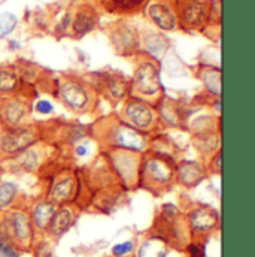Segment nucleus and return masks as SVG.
<instances>
[{
    "mask_svg": "<svg viewBox=\"0 0 255 257\" xmlns=\"http://www.w3.org/2000/svg\"><path fill=\"white\" fill-rule=\"evenodd\" d=\"M176 183V160L170 156L148 151L142 156L139 187L155 196L167 193Z\"/></svg>",
    "mask_w": 255,
    "mask_h": 257,
    "instance_id": "obj_1",
    "label": "nucleus"
},
{
    "mask_svg": "<svg viewBox=\"0 0 255 257\" xmlns=\"http://www.w3.org/2000/svg\"><path fill=\"white\" fill-rule=\"evenodd\" d=\"M91 136L105 145V148H126L133 151H145L149 145L148 133L130 127L120 117H106L91 127Z\"/></svg>",
    "mask_w": 255,
    "mask_h": 257,
    "instance_id": "obj_2",
    "label": "nucleus"
},
{
    "mask_svg": "<svg viewBox=\"0 0 255 257\" xmlns=\"http://www.w3.org/2000/svg\"><path fill=\"white\" fill-rule=\"evenodd\" d=\"M109 168L124 190H134L139 187V172L142 163V153L126 148H103Z\"/></svg>",
    "mask_w": 255,
    "mask_h": 257,
    "instance_id": "obj_3",
    "label": "nucleus"
},
{
    "mask_svg": "<svg viewBox=\"0 0 255 257\" xmlns=\"http://www.w3.org/2000/svg\"><path fill=\"white\" fill-rule=\"evenodd\" d=\"M57 96L67 109L76 114L90 112L96 108L97 102V91L94 87L79 78H64L59 84Z\"/></svg>",
    "mask_w": 255,
    "mask_h": 257,
    "instance_id": "obj_4",
    "label": "nucleus"
},
{
    "mask_svg": "<svg viewBox=\"0 0 255 257\" xmlns=\"http://www.w3.org/2000/svg\"><path fill=\"white\" fill-rule=\"evenodd\" d=\"M130 90L134 93V97H139L145 102L160 100L161 96V82H160V69L158 64L151 57H143L137 62L134 70V79L130 85Z\"/></svg>",
    "mask_w": 255,
    "mask_h": 257,
    "instance_id": "obj_5",
    "label": "nucleus"
},
{
    "mask_svg": "<svg viewBox=\"0 0 255 257\" xmlns=\"http://www.w3.org/2000/svg\"><path fill=\"white\" fill-rule=\"evenodd\" d=\"M120 118L130 127L136 128L142 133L154 132L158 127V117L155 109L149 102H145L139 97H128L123 103L120 111Z\"/></svg>",
    "mask_w": 255,
    "mask_h": 257,
    "instance_id": "obj_6",
    "label": "nucleus"
},
{
    "mask_svg": "<svg viewBox=\"0 0 255 257\" xmlns=\"http://www.w3.org/2000/svg\"><path fill=\"white\" fill-rule=\"evenodd\" d=\"M2 230L14 242L20 251H26L32 247L35 238V227L30 215L23 209H12L3 217Z\"/></svg>",
    "mask_w": 255,
    "mask_h": 257,
    "instance_id": "obj_7",
    "label": "nucleus"
},
{
    "mask_svg": "<svg viewBox=\"0 0 255 257\" xmlns=\"http://www.w3.org/2000/svg\"><path fill=\"white\" fill-rule=\"evenodd\" d=\"M178 23L184 30H201L212 18V0H175Z\"/></svg>",
    "mask_w": 255,
    "mask_h": 257,
    "instance_id": "obj_8",
    "label": "nucleus"
},
{
    "mask_svg": "<svg viewBox=\"0 0 255 257\" xmlns=\"http://www.w3.org/2000/svg\"><path fill=\"white\" fill-rule=\"evenodd\" d=\"M39 139V132L35 126L0 130V156H17L33 147Z\"/></svg>",
    "mask_w": 255,
    "mask_h": 257,
    "instance_id": "obj_9",
    "label": "nucleus"
},
{
    "mask_svg": "<svg viewBox=\"0 0 255 257\" xmlns=\"http://www.w3.org/2000/svg\"><path fill=\"white\" fill-rule=\"evenodd\" d=\"M79 189L81 180L78 172L73 169H63L57 175H54L47 200L54 203L56 206L67 205L78 197Z\"/></svg>",
    "mask_w": 255,
    "mask_h": 257,
    "instance_id": "obj_10",
    "label": "nucleus"
},
{
    "mask_svg": "<svg viewBox=\"0 0 255 257\" xmlns=\"http://www.w3.org/2000/svg\"><path fill=\"white\" fill-rule=\"evenodd\" d=\"M187 223L190 227L191 235L204 236L219 226V214L215 208L203 203H197L187 215Z\"/></svg>",
    "mask_w": 255,
    "mask_h": 257,
    "instance_id": "obj_11",
    "label": "nucleus"
},
{
    "mask_svg": "<svg viewBox=\"0 0 255 257\" xmlns=\"http://www.w3.org/2000/svg\"><path fill=\"white\" fill-rule=\"evenodd\" d=\"M99 76L97 81V91H100L106 99H109L111 103H118L123 99H126L130 91L131 82L126 76L117 72H105V73H97ZM91 82V84H94Z\"/></svg>",
    "mask_w": 255,
    "mask_h": 257,
    "instance_id": "obj_12",
    "label": "nucleus"
},
{
    "mask_svg": "<svg viewBox=\"0 0 255 257\" xmlns=\"http://www.w3.org/2000/svg\"><path fill=\"white\" fill-rule=\"evenodd\" d=\"M146 14L161 30H175L178 18L175 12V0H151L146 3Z\"/></svg>",
    "mask_w": 255,
    "mask_h": 257,
    "instance_id": "obj_13",
    "label": "nucleus"
},
{
    "mask_svg": "<svg viewBox=\"0 0 255 257\" xmlns=\"http://www.w3.org/2000/svg\"><path fill=\"white\" fill-rule=\"evenodd\" d=\"M111 41L117 53L123 56L136 54V50L139 47V36L136 29L124 21H118L111 26Z\"/></svg>",
    "mask_w": 255,
    "mask_h": 257,
    "instance_id": "obj_14",
    "label": "nucleus"
},
{
    "mask_svg": "<svg viewBox=\"0 0 255 257\" xmlns=\"http://www.w3.org/2000/svg\"><path fill=\"white\" fill-rule=\"evenodd\" d=\"M30 106L21 99H8L0 105V120L5 127L17 128L27 126Z\"/></svg>",
    "mask_w": 255,
    "mask_h": 257,
    "instance_id": "obj_15",
    "label": "nucleus"
},
{
    "mask_svg": "<svg viewBox=\"0 0 255 257\" xmlns=\"http://www.w3.org/2000/svg\"><path fill=\"white\" fill-rule=\"evenodd\" d=\"M206 175L204 166L195 160H182L176 163V181L188 190L197 187Z\"/></svg>",
    "mask_w": 255,
    "mask_h": 257,
    "instance_id": "obj_16",
    "label": "nucleus"
},
{
    "mask_svg": "<svg viewBox=\"0 0 255 257\" xmlns=\"http://www.w3.org/2000/svg\"><path fill=\"white\" fill-rule=\"evenodd\" d=\"M155 112L158 117V123L161 121L169 127H184L185 114H184L182 103L163 97L158 100V106Z\"/></svg>",
    "mask_w": 255,
    "mask_h": 257,
    "instance_id": "obj_17",
    "label": "nucleus"
},
{
    "mask_svg": "<svg viewBox=\"0 0 255 257\" xmlns=\"http://www.w3.org/2000/svg\"><path fill=\"white\" fill-rule=\"evenodd\" d=\"M75 221V212L69 205H62L60 208L56 209L48 227H47V233L51 238H60L64 233L72 227Z\"/></svg>",
    "mask_w": 255,
    "mask_h": 257,
    "instance_id": "obj_18",
    "label": "nucleus"
},
{
    "mask_svg": "<svg viewBox=\"0 0 255 257\" xmlns=\"http://www.w3.org/2000/svg\"><path fill=\"white\" fill-rule=\"evenodd\" d=\"M96 24H97V12L88 5L79 6L72 18V30L76 36H84L85 33L91 32Z\"/></svg>",
    "mask_w": 255,
    "mask_h": 257,
    "instance_id": "obj_19",
    "label": "nucleus"
},
{
    "mask_svg": "<svg viewBox=\"0 0 255 257\" xmlns=\"http://www.w3.org/2000/svg\"><path fill=\"white\" fill-rule=\"evenodd\" d=\"M192 145L201 157H207L209 154L216 153L219 148V135L216 128L197 132L192 138Z\"/></svg>",
    "mask_w": 255,
    "mask_h": 257,
    "instance_id": "obj_20",
    "label": "nucleus"
},
{
    "mask_svg": "<svg viewBox=\"0 0 255 257\" xmlns=\"http://www.w3.org/2000/svg\"><path fill=\"white\" fill-rule=\"evenodd\" d=\"M57 206L48 200H41L38 202L30 214V220L33 223V227L39 229V230H47L54 212H56Z\"/></svg>",
    "mask_w": 255,
    "mask_h": 257,
    "instance_id": "obj_21",
    "label": "nucleus"
},
{
    "mask_svg": "<svg viewBox=\"0 0 255 257\" xmlns=\"http://www.w3.org/2000/svg\"><path fill=\"white\" fill-rule=\"evenodd\" d=\"M148 0H102V5L108 12L120 15H133L140 12L146 6Z\"/></svg>",
    "mask_w": 255,
    "mask_h": 257,
    "instance_id": "obj_22",
    "label": "nucleus"
},
{
    "mask_svg": "<svg viewBox=\"0 0 255 257\" xmlns=\"http://www.w3.org/2000/svg\"><path fill=\"white\" fill-rule=\"evenodd\" d=\"M198 78L204 84L206 90L213 96L219 97L221 96V70L218 67L212 66H203L198 70Z\"/></svg>",
    "mask_w": 255,
    "mask_h": 257,
    "instance_id": "obj_23",
    "label": "nucleus"
},
{
    "mask_svg": "<svg viewBox=\"0 0 255 257\" xmlns=\"http://www.w3.org/2000/svg\"><path fill=\"white\" fill-rule=\"evenodd\" d=\"M142 44H143L148 56L154 60L161 57L166 53V50L169 48V41L160 33H146Z\"/></svg>",
    "mask_w": 255,
    "mask_h": 257,
    "instance_id": "obj_24",
    "label": "nucleus"
},
{
    "mask_svg": "<svg viewBox=\"0 0 255 257\" xmlns=\"http://www.w3.org/2000/svg\"><path fill=\"white\" fill-rule=\"evenodd\" d=\"M14 165L15 169L18 171H26V172H33L39 166V154L35 147L27 148L26 151L14 156Z\"/></svg>",
    "mask_w": 255,
    "mask_h": 257,
    "instance_id": "obj_25",
    "label": "nucleus"
},
{
    "mask_svg": "<svg viewBox=\"0 0 255 257\" xmlns=\"http://www.w3.org/2000/svg\"><path fill=\"white\" fill-rule=\"evenodd\" d=\"M167 251L169 245L163 239L154 236L142 244V247L139 248V257H166Z\"/></svg>",
    "mask_w": 255,
    "mask_h": 257,
    "instance_id": "obj_26",
    "label": "nucleus"
},
{
    "mask_svg": "<svg viewBox=\"0 0 255 257\" xmlns=\"http://www.w3.org/2000/svg\"><path fill=\"white\" fill-rule=\"evenodd\" d=\"M20 87L18 73L8 67H0V93L8 94L17 91Z\"/></svg>",
    "mask_w": 255,
    "mask_h": 257,
    "instance_id": "obj_27",
    "label": "nucleus"
},
{
    "mask_svg": "<svg viewBox=\"0 0 255 257\" xmlns=\"http://www.w3.org/2000/svg\"><path fill=\"white\" fill-rule=\"evenodd\" d=\"M17 196H18V187H17V184L9 183V181L0 183V209L2 211L9 209L14 205Z\"/></svg>",
    "mask_w": 255,
    "mask_h": 257,
    "instance_id": "obj_28",
    "label": "nucleus"
},
{
    "mask_svg": "<svg viewBox=\"0 0 255 257\" xmlns=\"http://www.w3.org/2000/svg\"><path fill=\"white\" fill-rule=\"evenodd\" d=\"M0 257H20V250L0 229Z\"/></svg>",
    "mask_w": 255,
    "mask_h": 257,
    "instance_id": "obj_29",
    "label": "nucleus"
},
{
    "mask_svg": "<svg viewBox=\"0 0 255 257\" xmlns=\"http://www.w3.org/2000/svg\"><path fill=\"white\" fill-rule=\"evenodd\" d=\"M17 26V17L6 12L0 15V36H5L8 33H11Z\"/></svg>",
    "mask_w": 255,
    "mask_h": 257,
    "instance_id": "obj_30",
    "label": "nucleus"
},
{
    "mask_svg": "<svg viewBox=\"0 0 255 257\" xmlns=\"http://www.w3.org/2000/svg\"><path fill=\"white\" fill-rule=\"evenodd\" d=\"M206 169V174L210 175H219L221 174V150H218L216 153H213L212 159L209 160V165Z\"/></svg>",
    "mask_w": 255,
    "mask_h": 257,
    "instance_id": "obj_31",
    "label": "nucleus"
},
{
    "mask_svg": "<svg viewBox=\"0 0 255 257\" xmlns=\"http://www.w3.org/2000/svg\"><path fill=\"white\" fill-rule=\"evenodd\" d=\"M133 250H134L133 242H131V241H126V242H121V244L114 245L112 250H111V253H112V256L114 257H124L127 256V254H130Z\"/></svg>",
    "mask_w": 255,
    "mask_h": 257,
    "instance_id": "obj_32",
    "label": "nucleus"
},
{
    "mask_svg": "<svg viewBox=\"0 0 255 257\" xmlns=\"http://www.w3.org/2000/svg\"><path fill=\"white\" fill-rule=\"evenodd\" d=\"M204 248H206V242L194 241L185 247V251L188 253V257H204V254H206Z\"/></svg>",
    "mask_w": 255,
    "mask_h": 257,
    "instance_id": "obj_33",
    "label": "nucleus"
},
{
    "mask_svg": "<svg viewBox=\"0 0 255 257\" xmlns=\"http://www.w3.org/2000/svg\"><path fill=\"white\" fill-rule=\"evenodd\" d=\"M90 153V142L88 141H78V144L75 145V156L76 157H85Z\"/></svg>",
    "mask_w": 255,
    "mask_h": 257,
    "instance_id": "obj_34",
    "label": "nucleus"
},
{
    "mask_svg": "<svg viewBox=\"0 0 255 257\" xmlns=\"http://www.w3.org/2000/svg\"><path fill=\"white\" fill-rule=\"evenodd\" d=\"M36 111L41 114V115H50L53 111H54V106L48 102V100H39L38 103H36Z\"/></svg>",
    "mask_w": 255,
    "mask_h": 257,
    "instance_id": "obj_35",
    "label": "nucleus"
}]
</instances>
